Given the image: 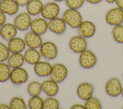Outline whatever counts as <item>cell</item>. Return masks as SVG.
<instances>
[{
	"label": "cell",
	"instance_id": "cell-1",
	"mask_svg": "<svg viewBox=\"0 0 123 109\" xmlns=\"http://www.w3.org/2000/svg\"><path fill=\"white\" fill-rule=\"evenodd\" d=\"M67 24L72 28H78L83 22L81 13L77 10L68 8L63 13L62 16Z\"/></svg>",
	"mask_w": 123,
	"mask_h": 109
},
{
	"label": "cell",
	"instance_id": "cell-2",
	"mask_svg": "<svg viewBox=\"0 0 123 109\" xmlns=\"http://www.w3.org/2000/svg\"><path fill=\"white\" fill-rule=\"evenodd\" d=\"M60 12V7L55 1H50L43 5L40 14L41 17L49 20L58 16Z\"/></svg>",
	"mask_w": 123,
	"mask_h": 109
},
{
	"label": "cell",
	"instance_id": "cell-3",
	"mask_svg": "<svg viewBox=\"0 0 123 109\" xmlns=\"http://www.w3.org/2000/svg\"><path fill=\"white\" fill-rule=\"evenodd\" d=\"M68 75V70L67 67L61 63H57L52 66V70L49 75L50 79L60 83L62 82Z\"/></svg>",
	"mask_w": 123,
	"mask_h": 109
},
{
	"label": "cell",
	"instance_id": "cell-4",
	"mask_svg": "<svg viewBox=\"0 0 123 109\" xmlns=\"http://www.w3.org/2000/svg\"><path fill=\"white\" fill-rule=\"evenodd\" d=\"M39 51L42 57L49 60L55 59L58 55L56 45L54 43L50 41L43 42L40 47Z\"/></svg>",
	"mask_w": 123,
	"mask_h": 109
},
{
	"label": "cell",
	"instance_id": "cell-5",
	"mask_svg": "<svg viewBox=\"0 0 123 109\" xmlns=\"http://www.w3.org/2000/svg\"><path fill=\"white\" fill-rule=\"evenodd\" d=\"M32 20L31 15L27 12H22L14 18L13 24L18 30L25 31L30 28Z\"/></svg>",
	"mask_w": 123,
	"mask_h": 109
},
{
	"label": "cell",
	"instance_id": "cell-6",
	"mask_svg": "<svg viewBox=\"0 0 123 109\" xmlns=\"http://www.w3.org/2000/svg\"><path fill=\"white\" fill-rule=\"evenodd\" d=\"M105 20L111 25L121 24L123 23V10L119 7L111 9L106 13Z\"/></svg>",
	"mask_w": 123,
	"mask_h": 109
},
{
	"label": "cell",
	"instance_id": "cell-7",
	"mask_svg": "<svg viewBox=\"0 0 123 109\" xmlns=\"http://www.w3.org/2000/svg\"><path fill=\"white\" fill-rule=\"evenodd\" d=\"M97 58L94 53L89 49H85L80 53L79 61L80 65L84 68L90 69L95 65Z\"/></svg>",
	"mask_w": 123,
	"mask_h": 109
},
{
	"label": "cell",
	"instance_id": "cell-8",
	"mask_svg": "<svg viewBox=\"0 0 123 109\" xmlns=\"http://www.w3.org/2000/svg\"><path fill=\"white\" fill-rule=\"evenodd\" d=\"M10 79L14 85H22L28 80V74L26 70L22 67L13 68L11 70Z\"/></svg>",
	"mask_w": 123,
	"mask_h": 109
},
{
	"label": "cell",
	"instance_id": "cell-9",
	"mask_svg": "<svg viewBox=\"0 0 123 109\" xmlns=\"http://www.w3.org/2000/svg\"><path fill=\"white\" fill-rule=\"evenodd\" d=\"M66 24L62 17L58 16L49 20L48 29L56 35H62L66 29Z\"/></svg>",
	"mask_w": 123,
	"mask_h": 109
},
{
	"label": "cell",
	"instance_id": "cell-10",
	"mask_svg": "<svg viewBox=\"0 0 123 109\" xmlns=\"http://www.w3.org/2000/svg\"><path fill=\"white\" fill-rule=\"evenodd\" d=\"M105 90L107 94L110 96L114 97L120 95L123 88L119 79L116 77L110 79L106 84Z\"/></svg>",
	"mask_w": 123,
	"mask_h": 109
},
{
	"label": "cell",
	"instance_id": "cell-11",
	"mask_svg": "<svg viewBox=\"0 0 123 109\" xmlns=\"http://www.w3.org/2000/svg\"><path fill=\"white\" fill-rule=\"evenodd\" d=\"M31 31L39 35L44 34L48 30V22L43 17H37L32 20Z\"/></svg>",
	"mask_w": 123,
	"mask_h": 109
},
{
	"label": "cell",
	"instance_id": "cell-12",
	"mask_svg": "<svg viewBox=\"0 0 123 109\" xmlns=\"http://www.w3.org/2000/svg\"><path fill=\"white\" fill-rule=\"evenodd\" d=\"M87 46V43L86 39L81 36L73 37L69 43L70 49L76 53H81L86 49Z\"/></svg>",
	"mask_w": 123,
	"mask_h": 109
},
{
	"label": "cell",
	"instance_id": "cell-13",
	"mask_svg": "<svg viewBox=\"0 0 123 109\" xmlns=\"http://www.w3.org/2000/svg\"><path fill=\"white\" fill-rule=\"evenodd\" d=\"M18 29L13 24L5 23L0 27V36L5 41H9L16 37Z\"/></svg>",
	"mask_w": 123,
	"mask_h": 109
},
{
	"label": "cell",
	"instance_id": "cell-14",
	"mask_svg": "<svg viewBox=\"0 0 123 109\" xmlns=\"http://www.w3.org/2000/svg\"><path fill=\"white\" fill-rule=\"evenodd\" d=\"M26 46L29 48L37 49L40 48L43 43L41 35L36 34L32 31L27 32L24 38Z\"/></svg>",
	"mask_w": 123,
	"mask_h": 109
},
{
	"label": "cell",
	"instance_id": "cell-15",
	"mask_svg": "<svg viewBox=\"0 0 123 109\" xmlns=\"http://www.w3.org/2000/svg\"><path fill=\"white\" fill-rule=\"evenodd\" d=\"M19 7L15 0H2L0 2V10L9 15L16 14L19 10Z\"/></svg>",
	"mask_w": 123,
	"mask_h": 109
},
{
	"label": "cell",
	"instance_id": "cell-16",
	"mask_svg": "<svg viewBox=\"0 0 123 109\" xmlns=\"http://www.w3.org/2000/svg\"><path fill=\"white\" fill-rule=\"evenodd\" d=\"M78 32L80 36L85 38L92 37L95 33L96 28L94 24L89 21H84L79 25Z\"/></svg>",
	"mask_w": 123,
	"mask_h": 109
},
{
	"label": "cell",
	"instance_id": "cell-17",
	"mask_svg": "<svg viewBox=\"0 0 123 109\" xmlns=\"http://www.w3.org/2000/svg\"><path fill=\"white\" fill-rule=\"evenodd\" d=\"M34 65V72L38 76L45 77L50 75L52 66L49 62L39 61Z\"/></svg>",
	"mask_w": 123,
	"mask_h": 109
},
{
	"label": "cell",
	"instance_id": "cell-18",
	"mask_svg": "<svg viewBox=\"0 0 123 109\" xmlns=\"http://www.w3.org/2000/svg\"><path fill=\"white\" fill-rule=\"evenodd\" d=\"M94 90L93 85L89 83H82L77 87L76 93L81 99L86 100L92 97Z\"/></svg>",
	"mask_w": 123,
	"mask_h": 109
},
{
	"label": "cell",
	"instance_id": "cell-19",
	"mask_svg": "<svg viewBox=\"0 0 123 109\" xmlns=\"http://www.w3.org/2000/svg\"><path fill=\"white\" fill-rule=\"evenodd\" d=\"M26 44L25 40L18 37H15L8 41V47L12 53L22 52L25 48Z\"/></svg>",
	"mask_w": 123,
	"mask_h": 109
},
{
	"label": "cell",
	"instance_id": "cell-20",
	"mask_svg": "<svg viewBox=\"0 0 123 109\" xmlns=\"http://www.w3.org/2000/svg\"><path fill=\"white\" fill-rule=\"evenodd\" d=\"M58 84L51 79L45 80L41 83L42 91L48 97H54L59 90Z\"/></svg>",
	"mask_w": 123,
	"mask_h": 109
},
{
	"label": "cell",
	"instance_id": "cell-21",
	"mask_svg": "<svg viewBox=\"0 0 123 109\" xmlns=\"http://www.w3.org/2000/svg\"><path fill=\"white\" fill-rule=\"evenodd\" d=\"M24 55L25 61L31 65H34L40 61L42 56L40 51L37 49L31 48L26 49Z\"/></svg>",
	"mask_w": 123,
	"mask_h": 109
},
{
	"label": "cell",
	"instance_id": "cell-22",
	"mask_svg": "<svg viewBox=\"0 0 123 109\" xmlns=\"http://www.w3.org/2000/svg\"><path fill=\"white\" fill-rule=\"evenodd\" d=\"M41 0H30L26 6L27 12L31 16H37L40 14L43 7Z\"/></svg>",
	"mask_w": 123,
	"mask_h": 109
},
{
	"label": "cell",
	"instance_id": "cell-23",
	"mask_svg": "<svg viewBox=\"0 0 123 109\" xmlns=\"http://www.w3.org/2000/svg\"><path fill=\"white\" fill-rule=\"evenodd\" d=\"M25 61L24 55L21 53H12L7 60V63L12 68L22 67Z\"/></svg>",
	"mask_w": 123,
	"mask_h": 109
},
{
	"label": "cell",
	"instance_id": "cell-24",
	"mask_svg": "<svg viewBox=\"0 0 123 109\" xmlns=\"http://www.w3.org/2000/svg\"><path fill=\"white\" fill-rule=\"evenodd\" d=\"M42 89L41 84L38 81H34L31 82L27 86V91L28 94L31 96H39Z\"/></svg>",
	"mask_w": 123,
	"mask_h": 109
},
{
	"label": "cell",
	"instance_id": "cell-25",
	"mask_svg": "<svg viewBox=\"0 0 123 109\" xmlns=\"http://www.w3.org/2000/svg\"><path fill=\"white\" fill-rule=\"evenodd\" d=\"M11 67L4 62H0V82H5L10 79Z\"/></svg>",
	"mask_w": 123,
	"mask_h": 109
},
{
	"label": "cell",
	"instance_id": "cell-26",
	"mask_svg": "<svg viewBox=\"0 0 123 109\" xmlns=\"http://www.w3.org/2000/svg\"><path fill=\"white\" fill-rule=\"evenodd\" d=\"M11 109H26L27 106L24 99L19 97H12L10 102Z\"/></svg>",
	"mask_w": 123,
	"mask_h": 109
},
{
	"label": "cell",
	"instance_id": "cell-27",
	"mask_svg": "<svg viewBox=\"0 0 123 109\" xmlns=\"http://www.w3.org/2000/svg\"><path fill=\"white\" fill-rule=\"evenodd\" d=\"M44 100L39 96H33L29 99L28 107L31 109H42Z\"/></svg>",
	"mask_w": 123,
	"mask_h": 109
},
{
	"label": "cell",
	"instance_id": "cell-28",
	"mask_svg": "<svg viewBox=\"0 0 123 109\" xmlns=\"http://www.w3.org/2000/svg\"><path fill=\"white\" fill-rule=\"evenodd\" d=\"M59 107V102L54 97H49L44 100L43 109H58Z\"/></svg>",
	"mask_w": 123,
	"mask_h": 109
},
{
	"label": "cell",
	"instance_id": "cell-29",
	"mask_svg": "<svg viewBox=\"0 0 123 109\" xmlns=\"http://www.w3.org/2000/svg\"><path fill=\"white\" fill-rule=\"evenodd\" d=\"M112 35L114 40L118 43H123V25H115L112 29Z\"/></svg>",
	"mask_w": 123,
	"mask_h": 109
},
{
	"label": "cell",
	"instance_id": "cell-30",
	"mask_svg": "<svg viewBox=\"0 0 123 109\" xmlns=\"http://www.w3.org/2000/svg\"><path fill=\"white\" fill-rule=\"evenodd\" d=\"M85 107L86 109H100L102 108L98 100L94 97H91L86 100Z\"/></svg>",
	"mask_w": 123,
	"mask_h": 109
},
{
	"label": "cell",
	"instance_id": "cell-31",
	"mask_svg": "<svg viewBox=\"0 0 123 109\" xmlns=\"http://www.w3.org/2000/svg\"><path fill=\"white\" fill-rule=\"evenodd\" d=\"M10 55V51L8 46L0 42V62H4L8 60Z\"/></svg>",
	"mask_w": 123,
	"mask_h": 109
},
{
	"label": "cell",
	"instance_id": "cell-32",
	"mask_svg": "<svg viewBox=\"0 0 123 109\" xmlns=\"http://www.w3.org/2000/svg\"><path fill=\"white\" fill-rule=\"evenodd\" d=\"M85 0H65V3L68 8L78 9L84 4Z\"/></svg>",
	"mask_w": 123,
	"mask_h": 109
},
{
	"label": "cell",
	"instance_id": "cell-33",
	"mask_svg": "<svg viewBox=\"0 0 123 109\" xmlns=\"http://www.w3.org/2000/svg\"><path fill=\"white\" fill-rule=\"evenodd\" d=\"M6 14L0 10V27L6 23Z\"/></svg>",
	"mask_w": 123,
	"mask_h": 109
},
{
	"label": "cell",
	"instance_id": "cell-34",
	"mask_svg": "<svg viewBox=\"0 0 123 109\" xmlns=\"http://www.w3.org/2000/svg\"><path fill=\"white\" fill-rule=\"evenodd\" d=\"M30 0H15L19 7L26 6Z\"/></svg>",
	"mask_w": 123,
	"mask_h": 109
},
{
	"label": "cell",
	"instance_id": "cell-35",
	"mask_svg": "<svg viewBox=\"0 0 123 109\" xmlns=\"http://www.w3.org/2000/svg\"><path fill=\"white\" fill-rule=\"evenodd\" d=\"M71 109H85V106H83V105L79 104H76L74 105L71 107Z\"/></svg>",
	"mask_w": 123,
	"mask_h": 109
},
{
	"label": "cell",
	"instance_id": "cell-36",
	"mask_svg": "<svg viewBox=\"0 0 123 109\" xmlns=\"http://www.w3.org/2000/svg\"><path fill=\"white\" fill-rule=\"evenodd\" d=\"M115 3L118 7L123 10V0H116Z\"/></svg>",
	"mask_w": 123,
	"mask_h": 109
},
{
	"label": "cell",
	"instance_id": "cell-37",
	"mask_svg": "<svg viewBox=\"0 0 123 109\" xmlns=\"http://www.w3.org/2000/svg\"><path fill=\"white\" fill-rule=\"evenodd\" d=\"M10 105L5 103H1L0 104V109H10Z\"/></svg>",
	"mask_w": 123,
	"mask_h": 109
},
{
	"label": "cell",
	"instance_id": "cell-38",
	"mask_svg": "<svg viewBox=\"0 0 123 109\" xmlns=\"http://www.w3.org/2000/svg\"><path fill=\"white\" fill-rule=\"evenodd\" d=\"M85 0L91 4H98L99 2H100L103 0Z\"/></svg>",
	"mask_w": 123,
	"mask_h": 109
},
{
	"label": "cell",
	"instance_id": "cell-39",
	"mask_svg": "<svg viewBox=\"0 0 123 109\" xmlns=\"http://www.w3.org/2000/svg\"><path fill=\"white\" fill-rule=\"evenodd\" d=\"M106 2L109 3H113L114 2H115L116 0H105Z\"/></svg>",
	"mask_w": 123,
	"mask_h": 109
},
{
	"label": "cell",
	"instance_id": "cell-40",
	"mask_svg": "<svg viewBox=\"0 0 123 109\" xmlns=\"http://www.w3.org/2000/svg\"><path fill=\"white\" fill-rule=\"evenodd\" d=\"M65 0H53V1H55L56 2H62L63 1H65Z\"/></svg>",
	"mask_w": 123,
	"mask_h": 109
},
{
	"label": "cell",
	"instance_id": "cell-41",
	"mask_svg": "<svg viewBox=\"0 0 123 109\" xmlns=\"http://www.w3.org/2000/svg\"><path fill=\"white\" fill-rule=\"evenodd\" d=\"M122 97H123V91H122Z\"/></svg>",
	"mask_w": 123,
	"mask_h": 109
},
{
	"label": "cell",
	"instance_id": "cell-42",
	"mask_svg": "<svg viewBox=\"0 0 123 109\" xmlns=\"http://www.w3.org/2000/svg\"><path fill=\"white\" fill-rule=\"evenodd\" d=\"M1 0H0V2Z\"/></svg>",
	"mask_w": 123,
	"mask_h": 109
},
{
	"label": "cell",
	"instance_id": "cell-43",
	"mask_svg": "<svg viewBox=\"0 0 123 109\" xmlns=\"http://www.w3.org/2000/svg\"></svg>",
	"mask_w": 123,
	"mask_h": 109
}]
</instances>
